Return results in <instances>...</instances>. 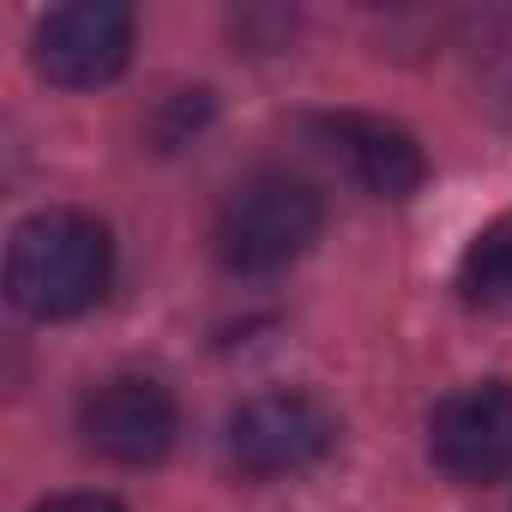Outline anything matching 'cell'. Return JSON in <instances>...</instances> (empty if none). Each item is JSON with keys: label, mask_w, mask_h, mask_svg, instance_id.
Returning <instances> with one entry per match:
<instances>
[{"label": "cell", "mask_w": 512, "mask_h": 512, "mask_svg": "<svg viewBox=\"0 0 512 512\" xmlns=\"http://www.w3.org/2000/svg\"><path fill=\"white\" fill-rule=\"evenodd\" d=\"M115 241L91 211H37L7 241V296L31 320H79L109 296Z\"/></svg>", "instance_id": "cell-1"}, {"label": "cell", "mask_w": 512, "mask_h": 512, "mask_svg": "<svg viewBox=\"0 0 512 512\" xmlns=\"http://www.w3.org/2000/svg\"><path fill=\"white\" fill-rule=\"evenodd\" d=\"M320 229H326V199L314 181L290 169H253L223 193L211 217V253L223 260V272L266 278L302 260L320 241Z\"/></svg>", "instance_id": "cell-2"}, {"label": "cell", "mask_w": 512, "mask_h": 512, "mask_svg": "<svg viewBox=\"0 0 512 512\" xmlns=\"http://www.w3.org/2000/svg\"><path fill=\"white\" fill-rule=\"evenodd\" d=\"M338 446V416L314 392H253L229 416V458L235 470L278 482L314 470Z\"/></svg>", "instance_id": "cell-3"}, {"label": "cell", "mask_w": 512, "mask_h": 512, "mask_svg": "<svg viewBox=\"0 0 512 512\" xmlns=\"http://www.w3.org/2000/svg\"><path fill=\"white\" fill-rule=\"evenodd\" d=\"M133 31H139L133 7H121V0H67V7H49L37 19L31 61L49 85L91 91L133 61Z\"/></svg>", "instance_id": "cell-4"}, {"label": "cell", "mask_w": 512, "mask_h": 512, "mask_svg": "<svg viewBox=\"0 0 512 512\" xmlns=\"http://www.w3.org/2000/svg\"><path fill=\"white\" fill-rule=\"evenodd\" d=\"M79 434L97 458L145 470L157 458H169L175 434H181V410L175 392L151 374H109L85 392L79 404Z\"/></svg>", "instance_id": "cell-5"}, {"label": "cell", "mask_w": 512, "mask_h": 512, "mask_svg": "<svg viewBox=\"0 0 512 512\" xmlns=\"http://www.w3.org/2000/svg\"><path fill=\"white\" fill-rule=\"evenodd\" d=\"M428 458L458 482L512 476V386L476 380L446 392L428 416Z\"/></svg>", "instance_id": "cell-6"}, {"label": "cell", "mask_w": 512, "mask_h": 512, "mask_svg": "<svg viewBox=\"0 0 512 512\" xmlns=\"http://www.w3.org/2000/svg\"><path fill=\"white\" fill-rule=\"evenodd\" d=\"M308 139L374 199H410L428 181L422 145L398 121H380V115H362V109H338V115H314Z\"/></svg>", "instance_id": "cell-7"}, {"label": "cell", "mask_w": 512, "mask_h": 512, "mask_svg": "<svg viewBox=\"0 0 512 512\" xmlns=\"http://www.w3.org/2000/svg\"><path fill=\"white\" fill-rule=\"evenodd\" d=\"M458 296L470 308H512V217L488 223L458 260Z\"/></svg>", "instance_id": "cell-8"}, {"label": "cell", "mask_w": 512, "mask_h": 512, "mask_svg": "<svg viewBox=\"0 0 512 512\" xmlns=\"http://www.w3.org/2000/svg\"><path fill=\"white\" fill-rule=\"evenodd\" d=\"M31 512H127V506L109 500V494H55V500H43Z\"/></svg>", "instance_id": "cell-9"}, {"label": "cell", "mask_w": 512, "mask_h": 512, "mask_svg": "<svg viewBox=\"0 0 512 512\" xmlns=\"http://www.w3.org/2000/svg\"><path fill=\"white\" fill-rule=\"evenodd\" d=\"M488 79H494V103H512V43H500V55H494V67H488Z\"/></svg>", "instance_id": "cell-10"}]
</instances>
